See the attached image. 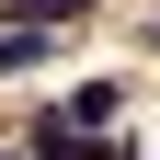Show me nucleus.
<instances>
[{"instance_id":"3","label":"nucleus","mask_w":160,"mask_h":160,"mask_svg":"<svg viewBox=\"0 0 160 160\" xmlns=\"http://www.w3.org/2000/svg\"><path fill=\"white\" fill-rule=\"evenodd\" d=\"M23 69H46V34L34 23H0V80H23Z\"/></svg>"},{"instance_id":"4","label":"nucleus","mask_w":160,"mask_h":160,"mask_svg":"<svg viewBox=\"0 0 160 160\" xmlns=\"http://www.w3.org/2000/svg\"><path fill=\"white\" fill-rule=\"evenodd\" d=\"M149 46H160V23H149Z\"/></svg>"},{"instance_id":"1","label":"nucleus","mask_w":160,"mask_h":160,"mask_svg":"<svg viewBox=\"0 0 160 160\" xmlns=\"http://www.w3.org/2000/svg\"><path fill=\"white\" fill-rule=\"evenodd\" d=\"M92 149H103V137L69 126V114H34V126H23V160H92Z\"/></svg>"},{"instance_id":"2","label":"nucleus","mask_w":160,"mask_h":160,"mask_svg":"<svg viewBox=\"0 0 160 160\" xmlns=\"http://www.w3.org/2000/svg\"><path fill=\"white\" fill-rule=\"evenodd\" d=\"M57 114H69V126H126V80H80Z\"/></svg>"}]
</instances>
